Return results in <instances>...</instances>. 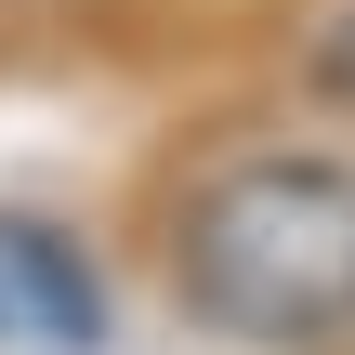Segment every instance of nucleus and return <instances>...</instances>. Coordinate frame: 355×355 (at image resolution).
<instances>
[{"mask_svg": "<svg viewBox=\"0 0 355 355\" xmlns=\"http://www.w3.org/2000/svg\"><path fill=\"white\" fill-rule=\"evenodd\" d=\"M316 79H329V92H343V105H355V0H343V13H329V26H316Z\"/></svg>", "mask_w": 355, "mask_h": 355, "instance_id": "7ed1b4c3", "label": "nucleus"}, {"mask_svg": "<svg viewBox=\"0 0 355 355\" xmlns=\"http://www.w3.org/2000/svg\"><path fill=\"white\" fill-rule=\"evenodd\" d=\"M0 277H13V303L40 316V343H92V329H105V316H92V277H66V263H53V237L0 224Z\"/></svg>", "mask_w": 355, "mask_h": 355, "instance_id": "f03ea898", "label": "nucleus"}, {"mask_svg": "<svg viewBox=\"0 0 355 355\" xmlns=\"http://www.w3.org/2000/svg\"><path fill=\"white\" fill-rule=\"evenodd\" d=\"M171 277L237 343H343L355 329V171L343 158H237L184 198Z\"/></svg>", "mask_w": 355, "mask_h": 355, "instance_id": "f257e3e1", "label": "nucleus"}]
</instances>
